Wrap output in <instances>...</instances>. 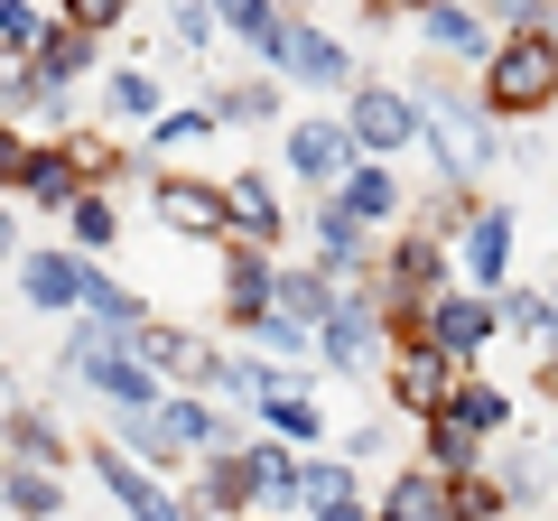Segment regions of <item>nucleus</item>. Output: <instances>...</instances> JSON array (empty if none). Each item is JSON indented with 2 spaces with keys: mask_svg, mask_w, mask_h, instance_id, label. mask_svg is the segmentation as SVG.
<instances>
[{
  "mask_svg": "<svg viewBox=\"0 0 558 521\" xmlns=\"http://www.w3.org/2000/svg\"><path fill=\"white\" fill-rule=\"evenodd\" d=\"M502 38L484 57V112H549L558 102V20L549 10H502Z\"/></svg>",
  "mask_w": 558,
  "mask_h": 521,
  "instance_id": "nucleus-1",
  "label": "nucleus"
},
{
  "mask_svg": "<svg viewBox=\"0 0 558 521\" xmlns=\"http://www.w3.org/2000/svg\"><path fill=\"white\" fill-rule=\"evenodd\" d=\"M112 447H121V457H149V475H159V465H186V457H215V447H233V438H223V420H215V410H205V401H178V391H168V401L159 410H149V420H121L112 428Z\"/></svg>",
  "mask_w": 558,
  "mask_h": 521,
  "instance_id": "nucleus-2",
  "label": "nucleus"
},
{
  "mask_svg": "<svg viewBox=\"0 0 558 521\" xmlns=\"http://www.w3.org/2000/svg\"><path fill=\"white\" fill-rule=\"evenodd\" d=\"M410 112H418L428 159H438V186H465L475 168H494V121H484L475 102H457L447 84H428V94H410Z\"/></svg>",
  "mask_w": 558,
  "mask_h": 521,
  "instance_id": "nucleus-3",
  "label": "nucleus"
},
{
  "mask_svg": "<svg viewBox=\"0 0 558 521\" xmlns=\"http://www.w3.org/2000/svg\"><path fill=\"white\" fill-rule=\"evenodd\" d=\"M121 354H131L140 373L159 381V391L178 381V401H196V391H223V354L196 336V326H159V317H140L131 336H121Z\"/></svg>",
  "mask_w": 558,
  "mask_h": 521,
  "instance_id": "nucleus-4",
  "label": "nucleus"
},
{
  "mask_svg": "<svg viewBox=\"0 0 558 521\" xmlns=\"http://www.w3.org/2000/svg\"><path fill=\"white\" fill-rule=\"evenodd\" d=\"M344 141L373 149V168L391 159V149H410V141H418L410 94H400V84H354V102H344Z\"/></svg>",
  "mask_w": 558,
  "mask_h": 521,
  "instance_id": "nucleus-5",
  "label": "nucleus"
},
{
  "mask_svg": "<svg viewBox=\"0 0 558 521\" xmlns=\"http://www.w3.org/2000/svg\"><path fill=\"white\" fill-rule=\"evenodd\" d=\"M418 344L447 354V373H475V354L494 344V299H475V289H465V299H438L428 326H418Z\"/></svg>",
  "mask_w": 558,
  "mask_h": 521,
  "instance_id": "nucleus-6",
  "label": "nucleus"
},
{
  "mask_svg": "<svg viewBox=\"0 0 558 521\" xmlns=\"http://www.w3.org/2000/svg\"><path fill=\"white\" fill-rule=\"evenodd\" d=\"M317 344H326V363H344V373H363V363L381 354V307H373V289H344V299L326 307Z\"/></svg>",
  "mask_w": 558,
  "mask_h": 521,
  "instance_id": "nucleus-7",
  "label": "nucleus"
},
{
  "mask_svg": "<svg viewBox=\"0 0 558 521\" xmlns=\"http://www.w3.org/2000/svg\"><path fill=\"white\" fill-rule=\"evenodd\" d=\"M149 215H159L168 233L223 242V186H205V178H149Z\"/></svg>",
  "mask_w": 558,
  "mask_h": 521,
  "instance_id": "nucleus-8",
  "label": "nucleus"
},
{
  "mask_svg": "<svg viewBox=\"0 0 558 521\" xmlns=\"http://www.w3.org/2000/svg\"><path fill=\"white\" fill-rule=\"evenodd\" d=\"M223 233H242L252 252H270V242L289 233V215H279V186L260 178V168H242V178H223Z\"/></svg>",
  "mask_w": 558,
  "mask_h": 521,
  "instance_id": "nucleus-9",
  "label": "nucleus"
},
{
  "mask_svg": "<svg viewBox=\"0 0 558 521\" xmlns=\"http://www.w3.org/2000/svg\"><path fill=\"white\" fill-rule=\"evenodd\" d=\"M457 381H465V373H447V354H428V344H391V401H400V410L438 420Z\"/></svg>",
  "mask_w": 558,
  "mask_h": 521,
  "instance_id": "nucleus-10",
  "label": "nucleus"
},
{
  "mask_svg": "<svg viewBox=\"0 0 558 521\" xmlns=\"http://www.w3.org/2000/svg\"><path fill=\"white\" fill-rule=\"evenodd\" d=\"M289 168H299V186H344L354 178V141H344V121H299L289 131Z\"/></svg>",
  "mask_w": 558,
  "mask_h": 521,
  "instance_id": "nucleus-11",
  "label": "nucleus"
},
{
  "mask_svg": "<svg viewBox=\"0 0 558 521\" xmlns=\"http://www.w3.org/2000/svg\"><path fill=\"white\" fill-rule=\"evenodd\" d=\"M457 260L475 289H502V270H512V215L502 205H475V215L457 223Z\"/></svg>",
  "mask_w": 558,
  "mask_h": 521,
  "instance_id": "nucleus-12",
  "label": "nucleus"
},
{
  "mask_svg": "<svg viewBox=\"0 0 558 521\" xmlns=\"http://www.w3.org/2000/svg\"><path fill=\"white\" fill-rule=\"evenodd\" d=\"M94 475H102V484L121 494V512H131V521H186V502L168 494V484L149 475V465H131L121 447H94Z\"/></svg>",
  "mask_w": 558,
  "mask_h": 521,
  "instance_id": "nucleus-13",
  "label": "nucleus"
},
{
  "mask_svg": "<svg viewBox=\"0 0 558 521\" xmlns=\"http://www.w3.org/2000/svg\"><path fill=\"white\" fill-rule=\"evenodd\" d=\"M307 270H317L326 289H336V280H363V289H373V233H363L354 215L326 205V215H317V260H307Z\"/></svg>",
  "mask_w": 558,
  "mask_h": 521,
  "instance_id": "nucleus-14",
  "label": "nucleus"
},
{
  "mask_svg": "<svg viewBox=\"0 0 558 521\" xmlns=\"http://www.w3.org/2000/svg\"><path fill=\"white\" fill-rule=\"evenodd\" d=\"M279 65H289V75H307V84H344V94H354V57H344L336 38H326V28H307V20H289L279 28V47H270Z\"/></svg>",
  "mask_w": 558,
  "mask_h": 521,
  "instance_id": "nucleus-15",
  "label": "nucleus"
},
{
  "mask_svg": "<svg viewBox=\"0 0 558 521\" xmlns=\"http://www.w3.org/2000/svg\"><path fill=\"white\" fill-rule=\"evenodd\" d=\"M94 65V38H75L65 20H47L38 28V47H28V75H38V102H65V84Z\"/></svg>",
  "mask_w": 558,
  "mask_h": 521,
  "instance_id": "nucleus-16",
  "label": "nucleus"
},
{
  "mask_svg": "<svg viewBox=\"0 0 558 521\" xmlns=\"http://www.w3.org/2000/svg\"><path fill=\"white\" fill-rule=\"evenodd\" d=\"M270 270H279V260L252 252V242H233V252H223V317H233V326L270 317Z\"/></svg>",
  "mask_w": 558,
  "mask_h": 521,
  "instance_id": "nucleus-17",
  "label": "nucleus"
},
{
  "mask_svg": "<svg viewBox=\"0 0 558 521\" xmlns=\"http://www.w3.org/2000/svg\"><path fill=\"white\" fill-rule=\"evenodd\" d=\"M84 280H94V260H75V252H28L20 260V289L38 307H84Z\"/></svg>",
  "mask_w": 558,
  "mask_h": 521,
  "instance_id": "nucleus-18",
  "label": "nucleus"
},
{
  "mask_svg": "<svg viewBox=\"0 0 558 521\" xmlns=\"http://www.w3.org/2000/svg\"><path fill=\"white\" fill-rule=\"evenodd\" d=\"M0 512H20V521H57L65 512V475H47V465H0Z\"/></svg>",
  "mask_w": 558,
  "mask_h": 521,
  "instance_id": "nucleus-19",
  "label": "nucleus"
},
{
  "mask_svg": "<svg viewBox=\"0 0 558 521\" xmlns=\"http://www.w3.org/2000/svg\"><path fill=\"white\" fill-rule=\"evenodd\" d=\"M326 307H336V289H326L307 260H299V270H270V317H289V326H307V336H317Z\"/></svg>",
  "mask_w": 558,
  "mask_h": 521,
  "instance_id": "nucleus-20",
  "label": "nucleus"
},
{
  "mask_svg": "<svg viewBox=\"0 0 558 521\" xmlns=\"http://www.w3.org/2000/svg\"><path fill=\"white\" fill-rule=\"evenodd\" d=\"M20 186H28V196H38V205H57V215H65V205L84 196V168H75V149H65V141H47V149H28Z\"/></svg>",
  "mask_w": 558,
  "mask_h": 521,
  "instance_id": "nucleus-21",
  "label": "nucleus"
},
{
  "mask_svg": "<svg viewBox=\"0 0 558 521\" xmlns=\"http://www.w3.org/2000/svg\"><path fill=\"white\" fill-rule=\"evenodd\" d=\"M447 420H457L465 438H494V428H512V391H502V381H475V373H465L457 391H447Z\"/></svg>",
  "mask_w": 558,
  "mask_h": 521,
  "instance_id": "nucleus-22",
  "label": "nucleus"
},
{
  "mask_svg": "<svg viewBox=\"0 0 558 521\" xmlns=\"http://www.w3.org/2000/svg\"><path fill=\"white\" fill-rule=\"evenodd\" d=\"M326 205H336V215H354V223H381V215H400V178L363 159V168H354V178H344Z\"/></svg>",
  "mask_w": 558,
  "mask_h": 521,
  "instance_id": "nucleus-23",
  "label": "nucleus"
},
{
  "mask_svg": "<svg viewBox=\"0 0 558 521\" xmlns=\"http://www.w3.org/2000/svg\"><path fill=\"white\" fill-rule=\"evenodd\" d=\"M0 438L20 447V465H47V475H57V465L75 457V447H65V428L47 420V410H10V420H0Z\"/></svg>",
  "mask_w": 558,
  "mask_h": 521,
  "instance_id": "nucleus-24",
  "label": "nucleus"
},
{
  "mask_svg": "<svg viewBox=\"0 0 558 521\" xmlns=\"http://www.w3.org/2000/svg\"><path fill=\"white\" fill-rule=\"evenodd\" d=\"M428 475H438V484H465V475H484V438H465V428L447 420V410L428 420Z\"/></svg>",
  "mask_w": 558,
  "mask_h": 521,
  "instance_id": "nucleus-25",
  "label": "nucleus"
},
{
  "mask_svg": "<svg viewBox=\"0 0 558 521\" xmlns=\"http://www.w3.org/2000/svg\"><path fill=\"white\" fill-rule=\"evenodd\" d=\"M336 502H354V465L307 457V465H299V484H289V512H336Z\"/></svg>",
  "mask_w": 558,
  "mask_h": 521,
  "instance_id": "nucleus-26",
  "label": "nucleus"
},
{
  "mask_svg": "<svg viewBox=\"0 0 558 521\" xmlns=\"http://www.w3.org/2000/svg\"><path fill=\"white\" fill-rule=\"evenodd\" d=\"M381 521H447V484L428 475V465L391 475V494H381Z\"/></svg>",
  "mask_w": 558,
  "mask_h": 521,
  "instance_id": "nucleus-27",
  "label": "nucleus"
},
{
  "mask_svg": "<svg viewBox=\"0 0 558 521\" xmlns=\"http://www.w3.org/2000/svg\"><path fill=\"white\" fill-rule=\"evenodd\" d=\"M418 38L438 47V57H494V28H484L475 10H428V20H418Z\"/></svg>",
  "mask_w": 558,
  "mask_h": 521,
  "instance_id": "nucleus-28",
  "label": "nucleus"
},
{
  "mask_svg": "<svg viewBox=\"0 0 558 521\" xmlns=\"http://www.w3.org/2000/svg\"><path fill=\"white\" fill-rule=\"evenodd\" d=\"M252 410L270 420L279 447H317V438H326V420H317V401H307V391H270V401H252Z\"/></svg>",
  "mask_w": 558,
  "mask_h": 521,
  "instance_id": "nucleus-29",
  "label": "nucleus"
},
{
  "mask_svg": "<svg viewBox=\"0 0 558 521\" xmlns=\"http://www.w3.org/2000/svg\"><path fill=\"white\" fill-rule=\"evenodd\" d=\"M65 223H75V260H94V252H112V242H121V215H112L102 186H84V196L65 205Z\"/></svg>",
  "mask_w": 558,
  "mask_h": 521,
  "instance_id": "nucleus-30",
  "label": "nucleus"
},
{
  "mask_svg": "<svg viewBox=\"0 0 558 521\" xmlns=\"http://www.w3.org/2000/svg\"><path fill=\"white\" fill-rule=\"evenodd\" d=\"M494 336H549V289H502L494 299Z\"/></svg>",
  "mask_w": 558,
  "mask_h": 521,
  "instance_id": "nucleus-31",
  "label": "nucleus"
},
{
  "mask_svg": "<svg viewBox=\"0 0 558 521\" xmlns=\"http://www.w3.org/2000/svg\"><path fill=\"white\" fill-rule=\"evenodd\" d=\"M447 521H512V502H502L494 475H465V484H447Z\"/></svg>",
  "mask_w": 558,
  "mask_h": 521,
  "instance_id": "nucleus-32",
  "label": "nucleus"
},
{
  "mask_svg": "<svg viewBox=\"0 0 558 521\" xmlns=\"http://www.w3.org/2000/svg\"><path fill=\"white\" fill-rule=\"evenodd\" d=\"M112 112L121 121H159V75H149V65H121L112 75Z\"/></svg>",
  "mask_w": 558,
  "mask_h": 521,
  "instance_id": "nucleus-33",
  "label": "nucleus"
},
{
  "mask_svg": "<svg viewBox=\"0 0 558 521\" xmlns=\"http://www.w3.org/2000/svg\"><path fill=\"white\" fill-rule=\"evenodd\" d=\"M215 121H270L279 112V94L270 84H215V102H205Z\"/></svg>",
  "mask_w": 558,
  "mask_h": 521,
  "instance_id": "nucleus-34",
  "label": "nucleus"
},
{
  "mask_svg": "<svg viewBox=\"0 0 558 521\" xmlns=\"http://www.w3.org/2000/svg\"><path fill=\"white\" fill-rule=\"evenodd\" d=\"M57 20H65V28H75V38H94V47H102V38H112V28H121V20H131V0H65Z\"/></svg>",
  "mask_w": 558,
  "mask_h": 521,
  "instance_id": "nucleus-35",
  "label": "nucleus"
},
{
  "mask_svg": "<svg viewBox=\"0 0 558 521\" xmlns=\"http://www.w3.org/2000/svg\"><path fill=\"white\" fill-rule=\"evenodd\" d=\"M223 28H233V38H252V47H279V28H289V20H279L270 0H223Z\"/></svg>",
  "mask_w": 558,
  "mask_h": 521,
  "instance_id": "nucleus-36",
  "label": "nucleus"
},
{
  "mask_svg": "<svg viewBox=\"0 0 558 521\" xmlns=\"http://www.w3.org/2000/svg\"><path fill=\"white\" fill-rule=\"evenodd\" d=\"M38 28H47L38 0H0V57H28V47H38Z\"/></svg>",
  "mask_w": 558,
  "mask_h": 521,
  "instance_id": "nucleus-37",
  "label": "nucleus"
},
{
  "mask_svg": "<svg viewBox=\"0 0 558 521\" xmlns=\"http://www.w3.org/2000/svg\"><path fill=\"white\" fill-rule=\"evenodd\" d=\"M205 131H215L205 102H196V112H159V121H149V141H159V149H186V141H205Z\"/></svg>",
  "mask_w": 558,
  "mask_h": 521,
  "instance_id": "nucleus-38",
  "label": "nucleus"
},
{
  "mask_svg": "<svg viewBox=\"0 0 558 521\" xmlns=\"http://www.w3.org/2000/svg\"><path fill=\"white\" fill-rule=\"evenodd\" d=\"M502 502H539V484H549V475H539V457H531V447H521V457H502Z\"/></svg>",
  "mask_w": 558,
  "mask_h": 521,
  "instance_id": "nucleus-39",
  "label": "nucleus"
},
{
  "mask_svg": "<svg viewBox=\"0 0 558 521\" xmlns=\"http://www.w3.org/2000/svg\"><path fill=\"white\" fill-rule=\"evenodd\" d=\"M20 102H38V75H28V57H0V121L20 112Z\"/></svg>",
  "mask_w": 558,
  "mask_h": 521,
  "instance_id": "nucleus-40",
  "label": "nucleus"
},
{
  "mask_svg": "<svg viewBox=\"0 0 558 521\" xmlns=\"http://www.w3.org/2000/svg\"><path fill=\"white\" fill-rule=\"evenodd\" d=\"M252 336L270 344V354H307V344H317L307 326H289V317H252Z\"/></svg>",
  "mask_w": 558,
  "mask_h": 521,
  "instance_id": "nucleus-41",
  "label": "nucleus"
},
{
  "mask_svg": "<svg viewBox=\"0 0 558 521\" xmlns=\"http://www.w3.org/2000/svg\"><path fill=\"white\" fill-rule=\"evenodd\" d=\"M20 168H28V141L10 131V121H0V186H20Z\"/></svg>",
  "mask_w": 558,
  "mask_h": 521,
  "instance_id": "nucleus-42",
  "label": "nucleus"
},
{
  "mask_svg": "<svg viewBox=\"0 0 558 521\" xmlns=\"http://www.w3.org/2000/svg\"><path fill=\"white\" fill-rule=\"evenodd\" d=\"M178 38L205 47V38H215V10H196V0H186V10H178Z\"/></svg>",
  "mask_w": 558,
  "mask_h": 521,
  "instance_id": "nucleus-43",
  "label": "nucleus"
},
{
  "mask_svg": "<svg viewBox=\"0 0 558 521\" xmlns=\"http://www.w3.org/2000/svg\"><path fill=\"white\" fill-rule=\"evenodd\" d=\"M10 252H20V223H10V205H0V260H10Z\"/></svg>",
  "mask_w": 558,
  "mask_h": 521,
  "instance_id": "nucleus-44",
  "label": "nucleus"
},
{
  "mask_svg": "<svg viewBox=\"0 0 558 521\" xmlns=\"http://www.w3.org/2000/svg\"><path fill=\"white\" fill-rule=\"evenodd\" d=\"M317 521H373V512H363V502H336V512H317Z\"/></svg>",
  "mask_w": 558,
  "mask_h": 521,
  "instance_id": "nucleus-45",
  "label": "nucleus"
},
{
  "mask_svg": "<svg viewBox=\"0 0 558 521\" xmlns=\"http://www.w3.org/2000/svg\"><path fill=\"white\" fill-rule=\"evenodd\" d=\"M549 354H558V289H549Z\"/></svg>",
  "mask_w": 558,
  "mask_h": 521,
  "instance_id": "nucleus-46",
  "label": "nucleus"
}]
</instances>
